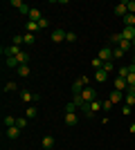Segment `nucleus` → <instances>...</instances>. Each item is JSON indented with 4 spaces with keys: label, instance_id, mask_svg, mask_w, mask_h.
<instances>
[{
    "label": "nucleus",
    "instance_id": "nucleus-1",
    "mask_svg": "<svg viewBox=\"0 0 135 150\" xmlns=\"http://www.w3.org/2000/svg\"><path fill=\"white\" fill-rule=\"evenodd\" d=\"M20 52H23V50H20L18 45H14V43H11V45H7V47H2V54H5V58H16Z\"/></svg>",
    "mask_w": 135,
    "mask_h": 150
},
{
    "label": "nucleus",
    "instance_id": "nucleus-2",
    "mask_svg": "<svg viewBox=\"0 0 135 150\" xmlns=\"http://www.w3.org/2000/svg\"><path fill=\"white\" fill-rule=\"evenodd\" d=\"M124 96H126V92H119V90H113V92H110V103H113V105H115V103H122L124 101Z\"/></svg>",
    "mask_w": 135,
    "mask_h": 150
},
{
    "label": "nucleus",
    "instance_id": "nucleus-3",
    "mask_svg": "<svg viewBox=\"0 0 135 150\" xmlns=\"http://www.w3.org/2000/svg\"><path fill=\"white\" fill-rule=\"evenodd\" d=\"M99 58H101L104 63H106V61H113V47H108V45L101 47V50H99Z\"/></svg>",
    "mask_w": 135,
    "mask_h": 150
},
{
    "label": "nucleus",
    "instance_id": "nucleus-4",
    "mask_svg": "<svg viewBox=\"0 0 135 150\" xmlns=\"http://www.w3.org/2000/svg\"><path fill=\"white\" fill-rule=\"evenodd\" d=\"M20 128L18 125H11V128H5V134H7V139H18L20 137Z\"/></svg>",
    "mask_w": 135,
    "mask_h": 150
},
{
    "label": "nucleus",
    "instance_id": "nucleus-5",
    "mask_svg": "<svg viewBox=\"0 0 135 150\" xmlns=\"http://www.w3.org/2000/svg\"><path fill=\"white\" fill-rule=\"evenodd\" d=\"M126 13H129V5H126V0H124V2H117L115 5V16H126Z\"/></svg>",
    "mask_w": 135,
    "mask_h": 150
},
{
    "label": "nucleus",
    "instance_id": "nucleus-6",
    "mask_svg": "<svg viewBox=\"0 0 135 150\" xmlns=\"http://www.w3.org/2000/svg\"><path fill=\"white\" fill-rule=\"evenodd\" d=\"M86 88H88V85H86V83L81 81V79H77V81L72 83V94H74V96H77V94H81V92H84Z\"/></svg>",
    "mask_w": 135,
    "mask_h": 150
},
{
    "label": "nucleus",
    "instance_id": "nucleus-7",
    "mask_svg": "<svg viewBox=\"0 0 135 150\" xmlns=\"http://www.w3.org/2000/svg\"><path fill=\"white\" fill-rule=\"evenodd\" d=\"M25 31H27V34H39L41 25H39V23H34V20H27V23H25Z\"/></svg>",
    "mask_w": 135,
    "mask_h": 150
},
{
    "label": "nucleus",
    "instance_id": "nucleus-8",
    "mask_svg": "<svg viewBox=\"0 0 135 150\" xmlns=\"http://www.w3.org/2000/svg\"><path fill=\"white\" fill-rule=\"evenodd\" d=\"M122 38L133 43V40H135V27H124V29H122Z\"/></svg>",
    "mask_w": 135,
    "mask_h": 150
},
{
    "label": "nucleus",
    "instance_id": "nucleus-9",
    "mask_svg": "<svg viewBox=\"0 0 135 150\" xmlns=\"http://www.w3.org/2000/svg\"><path fill=\"white\" fill-rule=\"evenodd\" d=\"M124 105H135V88L126 90V96H124Z\"/></svg>",
    "mask_w": 135,
    "mask_h": 150
},
{
    "label": "nucleus",
    "instance_id": "nucleus-10",
    "mask_svg": "<svg viewBox=\"0 0 135 150\" xmlns=\"http://www.w3.org/2000/svg\"><path fill=\"white\" fill-rule=\"evenodd\" d=\"M81 99H84L86 103H90V101H95V99H97V94H95V90H92V88H86L84 92H81Z\"/></svg>",
    "mask_w": 135,
    "mask_h": 150
},
{
    "label": "nucleus",
    "instance_id": "nucleus-11",
    "mask_svg": "<svg viewBox=\"0 0 135 150\" xmlns=\"http://www.w3.org/2000/svg\"><path fill=\"white\" fill-rule=\"evenodd\" d=\"M52 40H54V43H63V40H65V31L61 29V27L54 29V31H52Z\"/></svg>",
    "mask_w": 135,
    "mask_h": 150
},
{
    "label": "nucleus",
    "instance_id": "nucleus-12",
    "mask_svg": "<svg viewBox=\"0 0 135 150\" xmlns=\"http://www.w3.org/2000/svg\"><path fill=\"white\" fill-rule=\"evenodd\" d=\"M115 90H119V92H126V90H129V83H126V79L117 76V79H115Z\"/></svg>",
    "mask_w": 135,
    "mask_h": 150
},
{
    "label": "nucleus",
    "instance_id": "nucleus-13",
    "mask_svg": "<svg viewBox=\"0 0 135 150\" xmlns=\"http://www.w3.org/2000/svg\"><path fill=\"white\" fill-rule=\"evenodd\" d=\"M77 121H79V117H77L74 112H65V125L74 128V125H77Z\"/></svg>",
    "mask_w": 135,
    "mask_h": 150
},
{
    "label": "nucleus",
    "instance_id": "nucleus-14",
    "mask_svg": "<svg viewBox=\"0 0 135 150\" xmlns=\"http://www.w3.org/2000/svg\"><path fill=\"white\" fill-rule=\"evenodd\" d=\"M41 146H43L45 150H52L54 148V137H52V134H45L43 141H41Z\"/></svg>",
    "mask_w": 135,
    "mask_h": 150
},
{
    "label": "nucleus",
    "instance_id": "nucleus-15",
    "mask_svg": "<svg viewBox=\"0 0 135 150\" xmlns=\"http://www.w3.org/2000/svg\"><path fill=\"white\" fill-rule=\"evenodd\" d=\"M41 18H43V16H41V9H36V7H32V11H29V16H27V20H34V23H39Z\"/></svg>",
    "mask_w": 135,
    "mask_h": 150
},
{
    "label": "nucleus",
    "instance_id": "nucleus-16",
    "mask_svg": "<svg viewBox=\"0 0 135 150\" xmlns=\"http://www.w3.org/2000/svg\"><path fill=\"white\" fill-rule=\"evenodd\" d=\"M122 20H124V25H126V27H135V13H126Z\"/></svg>",
    "mask_w": 135,
    "mask_h": 150
},
{
    "label": "nucleus",
    "instance_id": "nucleus-17",
    "mask_svg": "<svg viewBox=\"0 0 135 150\" xmlns=\"http://www.w3.org/2000/svg\"><path fill=\"white\" fill-rule=\"evenodd\" d=\"M106 79H108V72H104V69H97V72H95V81L104 83Z\"/></svg>",
    "mask_w": 135,
    "mask_h": 150
},
{
    "label": "nucleus",
    "instance_id": "nucleus-18",
    "mask_svg": "<svg viewBox=\"0 0 135 150\" xmlns=\"http://www.w3.org/2000/svg\"><path fill=\"white\" fill-rule=\"evenodd\" d=\"M36 114H39V105H29V108H27V112H25V117H27V119H34Z\"/></svg>",
    "mask_w": 135,
    "mask_h": 150
},
{
    "label": "nucleus",
    "instance_id": "nucleus-19",
    "mask_svg": "<svg viewBox=\"0 0 135 150\" xmlns=\"http://www.w3.org/2000/svg\"><path fill=\"white\" fill-rule=\"evenodd\" d=\"M16 72H18V76H23V79H25V76H29V65H18V67H16Z\"/></svg>",
    "mask_w": 135,
    "mask_h": 150
},
{
    "label": "nucleus",
    "instance_id": "nucleus-20",
    "mask_svg": "<svg viewBox=\"0 0 135 150\" xmlns=\"http://www.w3.org/2000/svg\"><path fill=\"white\" fill-rule=\"evenodd\" d=\"M117 47H119V50H122L124 54H126V52H131V47H133V43H131V40H122V43L117 45Z\"/></svg>",
    "mask_w": 135,
    "mask_h": 150
},
{
    "label": "nucleus",
    "instance_id": "nucleus-21",
    "mask_svg": "<svg viewBox=\"0 0 135 150\" xmlns=\"http://www.w3.org/2000/svg\"><path fill=\"white\" fill-rule=\"evenodd\" d=\"M27 121H29L27 117H20V119H16V125H18L20 130H25V128H27Z\"/></svg>",
    "mask_w": 135,
    "mask_h": 150
},
{
    "label": "nucleus",
    "instance_id": "nucleus-22",
    "mask_svg": "<svg viewBox=\"0 0 135 150\" xmlns=\"http://www.w3.org/2000/svg\"><path fill=\"white\" fill-rule=\"evenodd\" d=\"M117 76H122V79H126V76H129V65H122V67L117 69Z\"/></svg>",
    "mask_w": 135,
    "mask_h": 150
},
{
    "label": "nucleus",
    "instance_id": "nucleus-23",
    "mask_svg": "<svg viewBox=\"0 0 135 150\" xmlns=\"http://www.w3.org/2000/svg\"><path fill=\"white\" fill-rule=\"evenodd\" d=\"M72 103H74V105H77V108H84V105H86V101L81 99V94H77V96L72 99Z\"/></svg>",
    "mask_w": 135,
    "mask_h": 150
},
{
    "label": "nucleus",
    "instance_id": "nucleus-24",
    "mask_svg": "<svg viewBox=\"0 0 135 150\" xmlns=\"http://www.w3.org/2000/svg\"><path fill=\"white\" fill-rule=\"evenodd\" d=\"M16 90H18V85H16V83H14V81L5 83V92H16Z\"/></svg>",
    "mask_w": 135,
    "mask_h": 150
},
{
    "label": "nucleus",
    "instance_id": "nucleus-25",
    "mask_svg": "<svg viewBox=\"0 0 135 150\" xmlns=\"http://www.w3.org/2000/svg\"><path fill=\"white\" fill-rule=\"evenodd\" d=\"M23 38H25V43H27V45H32L34 40H36V34H27V31H25V34H23Z\"/></svg>",
    "mask_w": 135,
    "mask_h": 150
},
{
    "label": "nucleus",
    "instance_id": "nucleus-26",
    "mask_svg": "<svg viewBox=\"0 0 135 150\" xmlns=\"http://www.w3.org/2000/svg\"><path fill=\"white\" fill-rule=\"evenodd\" d=\"M122 40H124L122 34H113V36H110V43H113V45H119Z\"/></svg>",
    "mask_w": 135,
    "mask_h": 150
},
{
    "label": "nucleus",
    "instance_id": "nucleus-27",
    "mask_svg": "<svg viewBox=\"0 0 135 150\" xmlns=\"http://www.w3.org/2000/svg\"><path fill=\"white\" fill-rule=\"evenodd\" d=\"M92 67H95V69H101V67H104V61H101L99 56H97L95 61H92Z\"/></svg>",
    "mask_w": 135,
    "mask_h": 150
},
{
    "label": "nucleus",
    "instance_id": "nucleus-28",
    "mask_svg": "<svg viewBox=\"0 0 135 150\" xmlns=\"http://www.w3.org/2000/svg\"><path fill=\"white\" fill-rule=\"evenodd\" d=\"M65 40H68V43L77 40V34H74V31H65Z\"/></svg>",
    "mask_w": 135,
    "mask_h": 150
},
{
    "label": "nucleus",
    "instance_id": "nucleus-29",
    "mask_svg": "<svg viewBox=\"0 0 135 150\" xmlns=\"http://www.w3.org/2000/svg\"><path fill=\"white\" fill-rule=\"evenodd\" d=\"M11 125H16V119L14 117H5V128H11Z\"/></svg>",
    "mask_w": 135,
    "mask_h": 150
},
{
    "label": "nucleus",
    "instance_id": "nucleus-30",
    "mask_svg": "<svg viewBox=\"0 0 135 150\" xmlns=\"http://www.w3.org/2000/svg\"><path fill=\"white\" fill-rule=\"evenodd\" d=\"M5 63H7V67H18V61H16V58H5Z\"/></svg>",
    "mask_w": 135,
    "mask_h": 150
},
{
    "label": "nucleus",
    "instance_id": "nucleus-31",
    "mask_svg": "<svg viewBox=\"0 0 135 150\" xmlns=\"http://www.w3.org/2000/svg\"><path fill=\"white\" fill-rule=\"evenodd\" d=\"M122 56H124V52L119 47H113V58H122Z\"/></svg>",
    "mask_w": 135,
    "mask_h": 150
},
{
    "label": "nucleus",
    "instance_id": "nucleus-32",
    "mask_svg": "<svg viewBox=\"0 0 135 150\" xmlns=\"http://www.w3.org/2000/svg\"><path fill=\"white\" fill-rule=\"evenodd\" d=\"M126 83H129V88H135V74H129V76H126Z\"/></svg>",
    "mask_w": 135,
    "mask_h": 150
},
{
    "label": "nucleus",
    "instance_id": "nucleus-33",
    "mask_svg": "<svg viewBox=\"0 0 135 150\" xmlns=\"http://www.w3.org/2000/svg\"><path fill=\"white\" fill-rule=\"evenodd\" d=\"M104 72H108V74H110V72H113V63H110V61H106V63H104Z\"/></svg>",
    "mask_w": 135,
    "mask_h": 150
},
{
    "label": "nucleus",
    "instance_id": "nucleus-34",
    "mask_svg": "<svg viewBox=\"0 0 135 150\" xmlns=\"http://www.w3.org/2000/svg\"><path fill=\"white\" fill-rule=\"evenodd\" d=\"M39 25H41V29H45V27H50V20H47V18L43 16V18L39 20Z\"/></svg>",
    "mask_w": 135,
    "mask_h": 150
},
{
    "label": "nucleus",
    "instance_id": "nucleus-35",
    "mask_svg": "<svg viewBox=\"0 0 135 150\" xmlns=\"http://www.w3.org/2000/svg\"><path fill=\"white\" fill-rule=\"evenodd\" d=\"M126 5H129V13H135V0H126Z\"/></svg>",
    "mask_w": 135,
    "mask_h": 150
},
{
    "label": "nucleus",
    "instance_id": "nucleus-36",
    "mask_svg": "<svg viewBox=\"0 0 135 150\" xmlns=\"http://www.w3.org/2000/svg\"><path fill=\"white\" fill-rule=\"evenodd\" d=\"M110 108H113V103H110V101H104V103H101V110H106V112H108Z\"/></svg>",
    "mask_w": 135,
    "mask_h": 150
},
{
    "label": "nucleus",
    "instance_id": "nucleus-37",
    "mask_svg": "<svg viewBox=\"0 0 135 150\" xmlns=\"http://www.w3.org/2000/svg\"><path fill=\"white\" fill-rule=\"evenodd\" d=\"M74 108H77L74 103H68V105H65V112H74Z\"/></svg>",
    "mask_w": 135,
    "mask_h": 150
},
{
    "label": "nucleus",
    "instance_id": "nucleus-38",
    "mask_svg": "<svg viewBox=\"0 0 135 150\" xmlns=\"http://www.w3.org/2000/svg\"><path fill=\"white\" fill-rule=\"evenodd\" d=\"M122 114H131V105H124L122 108Z\"/></svg>",
    "mask_w": 135,
    "mask_h": 150
},
{
    "label": "nucleus",
    "instance_id": "nucleus-39",
    "mask_svg": "<svg viewBox=\"0 0 135 150\" xmlns=\"http://www.w3.org/2000/svg\"><path fill=\"white\" fill-rule=\"evenodd\" d=\"M129 74H135V65H133V63L129 65Z\"/></svg>",
    "mask_w": 135,
    "mask_h": 150
},
{
    "label": "nucleus",
    "instance_id": "nucleus-40",
    "mask_svg": "<svg viewBox=\"0 0 135 150\" xmlns=\"http://www.w3.org/2000/svg\"><path fill=\"white\" fill-rule=\"evenodd\" d=\"M131 132H135V123H133V125H131Z\"/></svg>",
    "mask_w": 135,
    "mask_h": 150
},
{
    "label": "nucleus",
    "instance_id": "nucleus-41",
    "mask_svg": "<svg viewBox=\"0 0 135 150\" xmlns=\"http://www.w3.org/2000/svg\"><path fill=\"white\" fill-rule=\"evenodd\" d=\"M133 65H135V54H133Z\"/></svg>",
    "mask_w": 135,
    "mask_h": 150
},
{
    "label": "nucleus",
    "instance_id": "nucleus-42",
    "mask_svg": "<svg viewBox=\"0 0 135 150\" xmlns=\"http://www.w3.org/2000/svg\"><path fill=\"white\" fill-rule=\"evenodd\" d=\"M133 50H135V40H133Z\"/></svg>",
    "mask_w": 135,
    "mask_h": 150
}]
</instances>
